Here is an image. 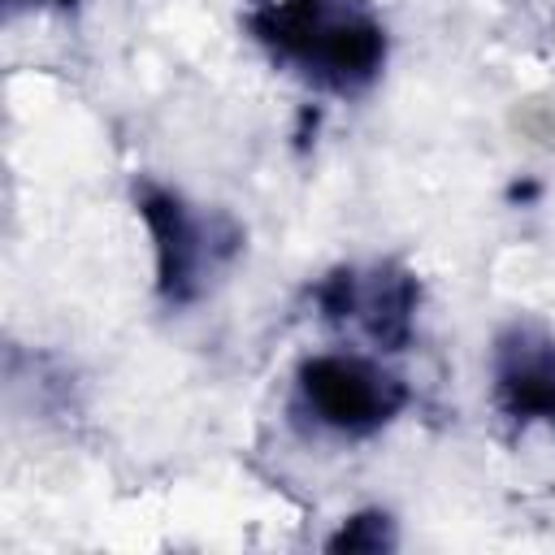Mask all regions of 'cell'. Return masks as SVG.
<instances>
[{
  "mask_svg": "<svg viewBox=\"0 0 555 555\" xmlns=\"http://www.w3.org/2000/svg\"><path fill=\"white\" fill-rule=\"evenodd\" d=\"M412 308H416V286L403 273H377L373 286H360V308L356 317L369 325L373 343L386 351H399L412 334Z\"/></svg>",
  "mask_w": 555,
  "mask_h": 555,
  "instance_id": "5",
  "label": "cell"
},
{
  "mask_svg": "<svg viewBox=\"0 0 555 555\" xmlns=\"http://www.w3.org/2000/svg\"><path fill=\"white\" fill-rule=\"evenodd\" d=\"M143 221L156 238V278L169 299H191L199 286V264H204V230L199 221L169 195V191H143L139 199Z\"/></svg>",
  "mask_w": 555,
  "mask_h": 555,
  "instance_id": "3",
  "label": "cell"
},
{
  "mask_svg": "<svg viewBox=\"0 0 555 555\" xmlns=\"http://www.w3.org/2000/svg\"><path fill=\"white\" fill-rule=\"evenodd\" d=\"M390 538H386V516H356L343 525V533L330 542L338 551H382Z\"/></svg>",
  "mask_w": 555,
  "mask_h": 555,
  "instance_id": "6",
  "label": "cell"
},
{
  "mask_svg": "<svg viewBox=\"0 0 555 555\" xmlns=\"http://www.w3.org/2000/svg\"><path fill=\"white\" fill-rule=\"evenodd\" d=\"M499 408L516 421H546L555 429V347L529 330H512L494 360Z\"/></svg>",
  "mask_w": 555,
  "mask_h": 555,
  "instance_id": "2",
  "label": "cell"
},
{
  "mask_svg": "<svg viewBox=\"0 0 555 555\" xmlns=\"http://www.w3.org/2000/svg\"><path fill=\"white\" fill-rule=\"evenodd\" d=\"M382 56H386L382 26H373L369 17H325V26H321V35L312 39L304 65H308L321 82L347 91V87H356V82H369V78L377 74Z\"/></svg>",
  "mask_w": 555,
  "mask_h": 555,
  "instance_id": "4",
  "label": "cell"
},
{
  "mask_svg": "<svg viewBox=\"0 0 555 555\" xmlns=\"http://www.w3.org/2000/svg\"><path fill=\"white\" fill-rule=\"evenodd\" d=\"M299 395H304L308 412L321 425L338 429V434H373L408 399L399 377L382 373L377 364H369L360 356H317V360H308L299 369Z\"/></svg>",
  "mask_w": 555,
  "mask_h": 555,
  "instance_id": "1",
  "label": "cell"
}]
</instances>
